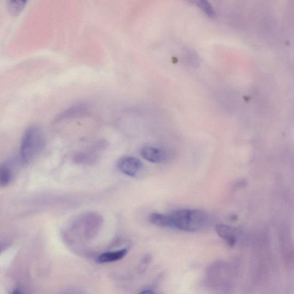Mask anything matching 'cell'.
I'll return each mask as SVG.
<instances>
[{
    "mask_svg": "<svg viewBox=\"0 0 294 294\" xmlns=\"http://www.w3.org/2000/svg\"><path fill=\"white\" fill-rule=\"evenodd\" d=\"M168 228L194 232L209 227L212 217L206 211L196 209H180L167 213Z\"/></svg>",
    "mask_w": 294,
    "mask_h": 294,
    "instance_id": "obj_1",
    "label": "cell"
},
{
    "mask_svg": "<svg viewBox=\"0 0 294 294\" xmlns=\"http://www.w3.org/2000/svg\"><path fill=\"white\" fill-rule=\"evenodd\" d=\"M98 160V156L92 151L83 152L77 154L74 158V161L77 164L90 165L96 163Z\"/></svg>",
    "mask_w": 294,
    "mask_h": 294,
    "instance_id": "obj_8",
    "label": "cell"
},
{
    "mask_svg": "<svg viewBox=\"0 0 294 294\" xmlns=\"http://www.w3.org/2000/svg\"><path fill=\"white\" fill-rule=\"evenodd\" d=\"M27 2H9V8L14 14H18L22 11Z\"/></svg>",
    "mask_w": 294,
    "mask_h": 294,
    "instance_id": "obj_10",
    "label": "cell"
},
{
    "mask_svg": "<svg viewBox=\"0 0 294 294\" xmlns=\"http://www.w3.org/2000/svg\"><path fill=\"white\" fill-rule=\"evenodd\" d=\"M215 231L218 235L226 240L229 246H234L237 239L235 229L224 224H219L215 226Z\"/></svg>",
    "mask_w": 294,
    "mask_h": 294,
    "instance_id": "obj_6",
    "label": "cell"
},
{
    "mask_svg": "<svg viewBox=\"0 0 294 294\" xmlns=\"http://www.w3.org/2000/svg\"><path fill=\"white\" fill-rule=\"evenodd\" d=\"M10 294H23L19 289H16L13 291Z\"/></svg>",
    "mask_w": 294,
    "mask_h": 294,
    "instance_id": "obj_13",
    "label": "cell"
},
{
    "mask_svg": "<svg viewBox=\"0 0 294 294\" xmlns=\"http://www.w3.org/2000/svg\"><path fill=\"white\" fill-rule=\"evenodd\" d=\"M200 6L206 12L207 15L212 17L214 16L215 14L214 11L208 3L202 1L200 3Z\"/></svg>",
    "mask_w": 294,
    "mask_h": 294,
    "instance_id": "obj_11",
    "label": "cell"
},
{
    "mask_svg": "<svg viewBox=\"0 0 294 294\" xmlns=\"http://www.w3.org/2000/svg\"><path fill=\"white\" fill-rule=\"evenodd\" d=\"M119 170L124 174L131 177L137 176L142 167V163L139 159L125 157L120 159L117 164Z\"/></svg>",
    "mask_w": 294,
    "mask_h": 294,
    "instance_id": "obj_4",
    "label": "cell"
},
{
    "mask_svg": "<svg viewBox=\"0 0 294 294\" xmlns=\"http://www.w3.org/2000/svg\"><path fill=\"white\" fill-rule=\"evenodd\" d=\"M12 177V173L10 166L7 163L0 164V187L8 185Z\"/></svg>",
    "mask_w": 294,
    "mask_h": 294,
    "instance_id": "obj_9",
    "label": "cell"
},
{
    "mask_svg": "<svg viewBox=\"0 0 294 294\" xmlns=\"http://www.w3.org/2000/svg\"><path fill=\"white\" fill-rule=\"evenodd\" d=\"M139 294H155L153 291L151 290H145L142 291L141 292L139 293Z\"/></svg>",
    "mask_w": 294,
    "mask_h": 294,
    "instance_id": "obj_12",
    "label": "cell"
},
{
    "mask_svg": "<svg viewBox=\"0 0 294 294\" xmlns=\"http://www.w3.org/2000/svg\"><path fill=\"white\" fill-rule=\"evenodd\" d=\"M103 218L100 214L89 212L82 214L75 220L73 225L83 229L86 238L93 237L97 234L101 228Z\"/></svg>",
    "mask_w": 294,
    "mask_h": 294,
    "instance_id": "obj_3",
    "label": "cell"
},
{
    "mask_svg": "<svg viewBox=\"0 0 294 294\" xmlns=\"http://www.w3.org/2000/svg\"><path fill=\"white\" fill-rule=\"evenodd\" d=\"M140 154L146 161L153 163H164L169 158V153L166 150L158 147L144 146L141 150Z\"/></svg>",
    "mask_w": 294,
    "mask_h": 294,
    "instance_id": "obj_5",
    "label": "cell"
},
{
    "mask_svg": "<svg viewBox=\"0 0 294 294\" xmlns=\"http://www.w3.org/2000/svg\"><path fill=\"white\" fill-rule=\"evenodd\" d=\"M125 249L116 250V251L106 252L99 255L97 258L98 263H108L118 262L122 260L127 253Z\"/></svg>",
    "mask_w": 294,
    "mask_h": 294,
    "instance_id": "obj_7",
    "label": "cell"
},
{
    "mask_svg": "<svg viewBox=\"0 0 294 294\" xmlns=\"http://www.w3.org/2000/svg\"><path fill=\"white\" fill-rule=\"evenodd\" d=\"M45 144L44 135L42 129L31 126L24 133L20 147V157L23 162H31L40 155Z\"/></svg>",
    "mask_w": 294,
    "mask_h": 294,
    "instance_id": "obj_2",
    "label": "cell"
}]
</instances>
